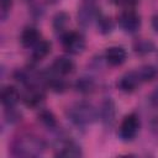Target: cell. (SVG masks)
I'll return each instance as SVG.
<instances>
[{
    "mask_svg": "<svg viewBox=\"0 0 158 158\" xmlns=\"http://www.w3.org/2000/svg\"><path fill=\"white\" fill-rule=\"evenodd\" d=\"M46 143L42 138L32 133L20 135L11 143V154L19 158H33L43 154Z\"/></svg>",
    "mask_w": 158,
    "mask_h": 158,
    "instance_id": "obj_1",
    "label": "cell"
},
{
    "mask_svg": "<svg viewBox=\"0 0 158 158\" xmlns=\"http://www.w3.org/2000/svg\"><path fill=\"white\" fill-rule=\"evenodd\" d=\"M68 120L77 127H85L91 125L98 117V110L88 101H78L67 109Z\"/></svg>",
    "mask_w": 158,
    "mask_h": 158,
    "instance_id": "obj_2",
    "label": "cell"
},
{
    "mask_svg": "<svg viewBox=\"0 0 158 158\" xmlns=\"http://www.w3.org/2000/svg\"><path fill=\"white\" fill-rule=\"evenodd\" d=\"M60 37V43L62 47L65 52L70 54H80L85 49V38L81 33L75 32V31H65Z\"/></svg>",
    "mask_w": 158,
    "mask_h": 158,
    "instance_id": "obj_3",
    "label": "cell"
},
{
    "mask_svg": "<svg viewBox=\"0 0 158 158\" xmlns=\"http://www.w3.org/2000/svg\"><path fill=\"white\" fill-rule=\"evenodd\" d=\"M139 117L136 114H128L123 117L120 127H118V137L123 142H130L136 138L139 131Z\"/></svg>",
    "mask_w": 158,
    "mask_h": 158,
    "instance_id": "obj_4",
    "label": "cell"
},
{
    "mask_svg": "<svg viewBox=\"0 0 158 158\" xmlns=\"http://www.w3.org/2000/svg\"><path fill=\"white\" fill-rule=\"evenodd\" d=\"M118 26L126 33H136L141 27V16L133 10H123L118 15Z\"/></svg>",
    "mask_w": 158,
    "mask_h": 158,
    "instance_id": "obj_5",
    "label": "cell"
},
{
    "mask_svg": "<svg viewBox=\"0 0 158 158\" xmlns=\"http://www.w3.org/2000/svg\"><path fill=\"white\" fill-rule=\"evenodd\" d=\"M44 98H46V94L43 89L40 85H32L27 88L26 93L22 96V101L27 107L37 109L42 105V102L44 101Z\"/></svg>",
    "mask_w": 158,
    "mask_h": 158,
    "instance_id": "obj_6",
    "label": "cell"
},
{
    "mask_svg": "<svg viewBox=\"0 0 158 158\" xmlns=\"http://www.w3.org/2000/svg\"><path fill=\"white\" fill-rule=\"evenodd\" d=\"M141 84H142V81H141V79H139V75H138V73H137V69L125 73V74L117 80V88H118L122 93H127V94L136 91Z\"/></svg>",
    "mask_w": 158,
    "mask_h": 158,
    "instance_id": "obj_7",
    "label": "cell"
},
{
    "mask_svg": "<svg viewBox=\"0 0 158 158\" xmlns=\"http://www.w3.org/2000/svg\"><path fill=\"white\" fill-rule=\"evenodd\" d=\"M99 16L98 9L95 7L94 2L84 1V4L80 6L78 11V22L83 27H88L93 20H96Z\"/></svg>",
    "mask_w": 158,
    "mask_h": 158,
    "instance_id": "obj_8",
    "label": "cell"
},
{
    "mask_svg": "<svg viewBox=\"0 0 158 158\" xmlns=\"http://www.w3.org/2000/svg\"><path fill=\"white\" fill-rule=\"evenodd\" d=\"M126 59H127V52L123 47L112 46L105 51V60L111 67L122 65L126 62Z\"/></svg>",
    "mask_w": 158,
    "mask_h": 158,
    "instance_id": "obj_9",
    "label": "cell"
},
{
    "mask_svg": "<svg viewBox=\"0 0 158 158\" xmlns=\"http://www.w3.org/2000/svg\"><path fill=\"white\" fill-rule=\"evenodd\" d=\"M74 69H75V64H74L73 59H70L69 57H65V56L57 57L51 65V70L60 77H65V75L73 73Z\"/></svg>",
    "mask_w": 158,
    "mask_h": 158,
    "instance_id": "obj_10",
    "label": "cell"
},
{
    "mask_svg": "<svg viewBox=\"0 0 158 158\" xmlns=\"http://www.w3.org/2000/svg\"><path fill=\"white\" fill-rule=\"evenodd\" d=\"M99 117L101 120V122L105 126H111L115 122V117H116V106L115 102L111 99H106L102 104L101 107L99 109Z\"/></svg>",
    "mask_w": 158,
    "mask_h": 158,
    "instance_id": "obj_11",
    "label": "cell"
},
{
    "mask_svg": "<svg viewBox=\"0 0 158 158\" xmlns=\"http://www.w3.org/2000/svg\"><path fill=\"white\" fill-rule=\"evenodd\" d=\"M41 40V33L36 27H25L20 36V42L25 48H32Z\"/></svg>",
    "mask_w": 158,
    "mask_h": 158,
    "instance_id": "obj_12",
    "label": "cell"
},
{
    "mask_svg": "<svg viewBox=\"0 0 158 158\" xmlns=\"http://www.w3.org/2000/svg\"><path fill=\"white\" fill-rule=\"evenodd\" d=\"M19 100H20V93L15 86L7 85L1 90V102L5 109L15 107Z\"/></svg>",
    "mask_w": 158,
    "mask_h": 158,
    "instance_id": "obj_13",
    "label": "cell"
},
{
    "mask_svg": "<svg viewBox=\"0 0 158 158\" xmlns=\"http://www.w3.org/2000/svg\"><path fill=\"white\" fill-rule=\"evenodd\" d=\"M83 154L81 148L73 141H63L56 153L58 157H80Z\"/></svg>",
    "mask_w": 158,
    "mask_h": 158,
    "instance_id": "obj_14",
    "label": "cell"
},
{
    "mask_svg": "<svg viewBox=\"0 0 158 158\" xmlns=\"http://www.w3.org/2000/svg\"><path fill=\"white\" fill-rule=\"evenodd\" d=\"M51 52V43L47 40H40L33 47H32V53L31 57L35 62H40L43 58H46Z\"/></svg>",
    "mask_w": 158,
    "mask_h": 158,
    "instance_id": "obj_15",
    "label": "cell"
},
{
    "mask_svg": "<svg viewBox=\"0 0 158 158\" xmlns=\"http://www.w3.org/2000/svg\"><path fill=\"white\" fill-rule=\"evenodd\" d=\"M137 73L139 75V79L142 83H148L153 81L154 79L158 78V68L152 64H146L142 65L141 68L137 69Z\"/></svg>",
    "mask_w": 158,
    "mask_h": 158,
    "instance_id": "obj_16",
    "label": "cell"
},
{
    "mask_svg": "<svg viewBox=\"0 0 158 158\" xmlns=\"http://www.w3.org/2000/svg\"><path fill=\"white\" fill-rule=\"evenodd\" d=\"M69 21V15L64 11H59L54 15L53 17V30L56 33H58L59 36L63 35L65 32V27L67 23Z\"/></svg>",
    "mask_w": 158,
    "mask_h": 158,
    "instance_id": "obj_17",
    "label": "cell"
},
{
    "mask_svg": "<svg viewBox=\"0 0 158 158\" xmlns=\"http://www.w3.org/2000/svg\"><path fill=\"white\" fill-rule=\"evenodd\" d=\"M133 51L138 56H146L154 51V43L149 40L141 38L133 42Z\"/></svg>",
    "mask_w": 158,
    "mask_h": 158,
    "instance_id": "obj_18",
    "label": "cell"
},
{
    "mask_svg": "<svg viewBox=\"0 0 158 158\" xmlns=\"http://www.w3.org/2000/svg\"><path fill=\"white\" fill-rule=\"evenodd\" d=\"M75 89L77 91L81 93V94H90L95 90V80L90 77H81L75 81Z\"/></svg>",
    "mask_w": 158,
    "mask_h": 158,
    "instance_id": "obj_19",
    "label": "cell"
},
{
    "mask_svg": "<svg viewBox=\"0 0 158 158\" xmlns=\"http://www.w3.org/2000/svg\"><path fill=\"white\" fill-rule=\"evenodd\" d=\"M38 121L48 130H54L57 127L56 116L49 110H41L38 114Z\"/></svg>",
    "mask_w": 158,
    "mask_h": 158,
    "instance_id": "obj_20",
    "label": "cell"
},
{
    "mask_svg": "<svg viewBox=\"0 0 158 158\" xmlns=\"http://www.w3.org/2000/svg\"><path fill=\"white\" fill-rule=\"evenodd\" d=\"M96 22H98V28H99V31L102 35L110 33L112 31V28H114V23H112L111 19L107 17V16H105V15L99 14V16L96 19Z\"/></svg>",
    "mask_w": 158,
    "mask_h": 158,
    "instance_id": "obj_21",
    "label": "cell"
},
{
    "mask_svg": "<svg viewBox=\"0 0 158 158\" xmlns=\"http://www.w3.org/2000/svg\"><path fill=\"white\" fill-rule=\"evenodd\" d=\"M14 0H0V17L2 21L6 20V17L10 14V10L12 7Z\"/></svg>",
    "mask_w": 158,
    "mask_h": 158,
    "instance_id": "obj_22",
    "label": "cell"
},
{
    "mask_svg": "<svg viewBox=\"0 0 158 158\" xmlns=\"http://www.w3.org/2000/svg\"><path fill=\"white\" fill-rule=\"evenodd\" d=\"M137 1L138 0H114V2L117 6L122 7L123 10H131V9H133L136 6Z\"/></svg>",
    "mask_w": 158,
    "mask_h": 158,
    "instance_id": "obj_23",
    "label": "cell"
},
{
    "mask_svg": "<svg viewBox=\"0 0 158 158\" xmlns=\"http://www.w3.org/2000/svg\"><path fill=\"white\" fill-rule=\"evenodd\" d=\"M149 102H151V105L153 107L158 109V86L151 93V95H149Z\"/></svg>",
    "mask_w": 158,
    "mask_h": 158,
    "instance_id": "obj_24",
    "label": "cell"
},
{
    "mask_svg": "<svg viewBox=\"0 0 158 158\" xmlns=\"http://www.w3.org/2000/svg\"><path fill=\"white\" fill-rule=\"evenodd\" d=\"M152 27H153V30L158 33V14L154 15L153 19H152Z\"/></svg>",
    "mask_w": 158,
    "mask_h": 158,
    "instance_id": "obj_25",
    "label": "cell"
},
{
    "mask_svg": "<svg viewBox=\"0 0 158 158\" xmlns=\"http://www.w3.org/2000/svg\"><path fill=\"white\" fill-rule=\"evenodd\" d=\"M84 1H88V2H95V0H84Z\"/></svg>",
    "mask_w": 158,
    "mask_h": 158,
    "instance_id": "obj_26",
    "label": "cell"
}]
</instances>
